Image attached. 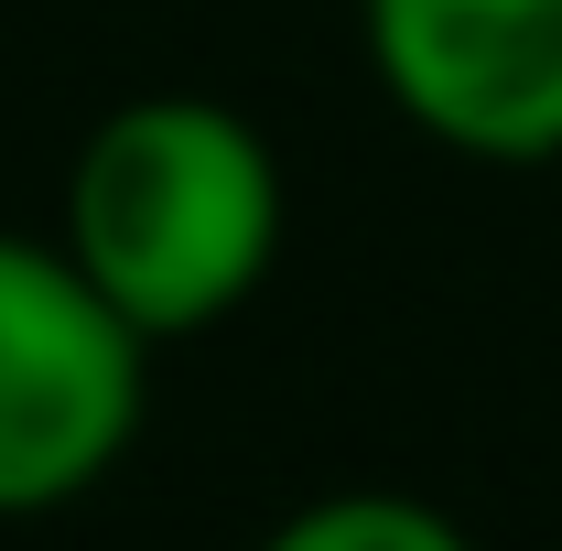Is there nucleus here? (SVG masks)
Segmentation results:
<instances>
[{"label":"nucleus","instance_id":"f257e3e1","mask_svg":"<svg viewBox=\"0 0 562 551\" xmlns=\"http://www.w3.org/2000/svg\"><path fill=\"white\" fill-rule=\"evenodd\" d=\"M55 249L140 346L227 325L281 260V151L249 109L162 87L120 98L66 162Z\"/></svg>","mask_w":562,"mask_h":551},{"label":"nucleus","instance_id":"f03ea898","mask_svg":"<svg viewBox=\"0 0 562 551\" xmlns=\"http://www.w3.org/2000/svg\"><path fill=\"white\" fill-rule=\"evenodd\" d=\"M151 412V346L55 238L0 227V519H55L120 476Z\"/></svg>","mask_w":562,"mask_h":551},{"label":"nucleus","instance_id":"7ed1b4c3","mask_svg":"<svg viewBox=\"0 0 562 551\" xmlns=\"http://www.w3.org/2000/svg\"><path fill=\"white\" fill-rule=\"evenodd\" d=\"M368 76L465 162H562V0H357Z\"/></svg>","mask_w":562,"mask_h":551},{"label":"nucleus","instance_id":"20e7f679","mask_svg":"<svg viewBox=\"0 0 562 551\" xmlns=\"http://www.w3.org/2000/svg\"><path fill=\"white\" fill-rule=\"evenodd\" d=\"M260 551H476V541L412 486H336V497H303Z\"/></svg>","mask_w":562,"mask_h":551}]
</instances>
